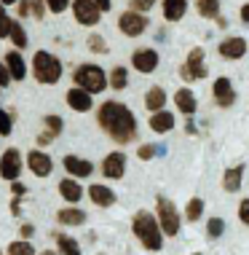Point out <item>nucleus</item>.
<instances>
[{
  "instance_id": "obj_18",
  "label": "nucleus",
  "mask_w": 249,
  "mask_h": 255,
  "mask_svg": "<svg viewBox=\"0 0 249 255\" xmlns=\"http://www.w3.org/2000/svg\"><path fill=\"white\" fill-rule=\"evenodd\" d=\"M150 129H153V132H158V134L171 132V129H174V116L166 113V108H164V110H156V113L150 116Z\"/></svg>"
},
{
  "instance_id": "obj_3",
  "label": "nucleus",
  "mask_w": 249,
  "mask_h": 255,
  "mask_svg": "<svg viewBox=\"0 0 249 255\" xmlns=\"http://www.w3.org/2000/svg\"><path fill=\"white\" fill-rule=\"evenodd\" d=\"M32 75H35L38 84H46V86L57 84L62 78V62L48 51H35V57H32Z\"/></svg>"
},
{
  "instance_id": "obj_23",
  "label": "nucleus",
  "mask_w": 249,
  "mask_h": 255,
  "mask_svg": "<svg viewBox=\"0 0 249 255\" xmlns=\"http://www.w3.org/2000/svg\"><path fill=\"white\" fill-rule=\"evenodd\" d=\"M164 105H166V92L161 86H150L148 94H145V108L150 113H156V110H164Z\"/></svg>"
},
{
  "instance_id": "obj_8",
  "label": "nucleus",
  "mask_w": 249,
  "mask_h": 255,
  "mask_svg": "<svg viewBox=\"0 0 249 255\" xmlns=\"http://www.w3.org/2000/svg\"><path fill=\"white\" fill-rule=\"evenodd\" d=\"M118 27H121L123 35L137 38V35H142V32L148 30L150 22H148V16L140 13V11H123L121 16H118Z\"/></svg>"
},
{
  "instance_id": "obj_29",
  "label": "nucleus",
  "mask_w": 249,
  "mask_h": 255,
  "mask_svg": "<svg viewBox=\"0 0 249 255\" xmlns=\"http://www.w3.org/2000/svg\"><path fill=\"white\" fill-rule=\"evenodd\" d=\"M57 247L65 255H81V247L75 242L73 237H67V234H57Z\"/></svg>"
},
{
  "instance_id": "obj_10",
  "label": "nucleus",
  "mask_w": 249,
  "mask_h": 255,
  "mask_svg": "<svg viewBox=\"0 0 249 255\" xmlns=\"http://www.w3.org/2000/svg\"><path fill=\"white\" fill-rule=\"evenodd\" d=\"M27 167H30V172L35 177H48V175H51V169H54V161H51V156H48V153L32 148L30 153H27Z\"/></svg>"
},
{
  "instance_id": "obj_16",
  "label": "nucleus",
  "mask_w": 249,
  "mask_h": 255,
  "mask_svg": "<svg viewBox=\"0 0 249 255\" xmlns=\"http://www.w3.org/2000/svg\"><path fill=\"white\" fill-rule=\"evenodd\" d=\"M65 169L70 172V177H88L94 172V164L86 161V158H78V156H65Z\"/></svg>"
},
{
  "instance_id": "obj_7",
  "label": "nucleus",
  "mask_w": 249,
  "mask_h": 255,
  "mask_svg": "<svg viewBox=\"0 0 249 255\" xmlns=\"http://www.w3.org/2000/svg\"><path fill=\"white\" fill-rule=\"evenodd\" d=\"M73 16H75V22L83 24V27H94L96 22H99V16L105 11L99 8V5L94 3V0H73Z\"/></svg>"
},
{
  "instance_id": "obj_11",
  "label": "nucleus",
  "mask_w": 249,
  "mask_h": 255,
  "mask_svg": "<svg viewBox=\"0 0 249 255\" xmlns=\"http://www.w3.org/2000/svg\"><path fill=\"white\" fill-rule=\"evenodd\" d=\"M131 65H134V70H140L142 75L153 73L158 67V51L156 49H137L131 54Z\"/></svg>"
},
{
  "instance_id": "obj_36",
  "label": "nucleus",
  "mask_w": 249,
  "mask_h": 255,
  "mask_svg": "<svg viewBox=\"0 0 249 255\" xmlns=\"http://www.w3.org/2000/svg\"><path fill=\"white\" fill-rule=\"evenodd\" d=\"M156 153H164V148H161V145H140V150H137V156H140L142 161L156 158Z\"/></svg>"
},
{
  "instance_id": "obj_2",
  "label": "nucleus",
  "mask_w": 249,
  "mask_h": 255,
  "mask_svg": "<svg viewBox=\"0 0 249 255\" xmlns=\"http://www.w3.org/2000/svg\"><path fill=\"white\" fill-rule=\"evenodd\" d=\"M131 231H134V237L140 239V245L145 250L150 253H158L164 247V231H161V223H158L156 215H150V212L140 210L131 220Z\"/></svg>"
},
{
  "instance_id": "obj_48",
  "label": "nucleus",
  "mask_w": 249,
  "mask_h": 255,
  "mask_svg": "<svg viewBox=\"0 0 249 255\" xmlns=\"http://www.w3.org/2000/svg\"><path fill=\"white\" fill-rule=\"evenodd\" d=\"M94 3H96V5H99V8H102V11H110V0H94Z\"/></svg>"
},
{
  "instance_id": "obj_53",
  "label": "nucleus",
  "mask_w": 249,
  "mask_h": 255,
  "mask_svg": "<svg viewBox=\"0 0 249 255\" xmlns=\"http://www.w3.org/2000/svg\"><path fill=\"white\" fill-rule=\"evenodd\" d=\"M102 255H105V253H102Z\"/></svg>"
},
{
  "instance_id": "obj_52",
  "label": "nucleus",
  "mask_w": 249,
  "mask_h": 255,
  "mask_svg": "<svg viewBox=\"0 0 249 255\" xmlns=\"http://www.w3.org/2000/svg\"><path fill=\"white\" fill-rule=\"evenodd\" d=\"M0 255H3V253H0Z\"/></svg>"
},
{
  "instance_id": "obj_5",
  "label": "nucleus",
  "mask_w": 249,
  "mask_h": 255,
  "mask_svg": "<svg viewBox=\"0 0 249 255\" xmlns=\"http://www.w3.org/2000/svg\"><path fill=\"white\" fill-rule=\"evenodd\" d=\"M156 218H158L161 231L166 234V237H174V234L179 231V223H182L177 207L171 204V199H166V196H156Z\"/></svg>"
},
{
  "instance_id": "obj_24",
  "label": "nucleus",
  "mask_w": 249,
  "mask_h": 255,
  "mask_svg": "<svg viewBox=\"0 0 249 255\" xmlns=\"http://www.w3.org/2000/svg\"><path fill=\"white\" fill-rule=\"evenodd\" d=\"M241 175H244V167H231V169H225V175H223V188L228 191V194H236V191L241 188Z\"/></svg>"
},
{
  "instance_id": "obj_17",
  "label": "nucleus",
  "mask_w": 249,
  "mask_h": 255,
  "mask_svg": "<svg viewBox=\"0 0 249 255\" xmlns=\"http://www.w3.org/2000/svg\"><path fill=\"white\" fill-rule=\"evenodd\" d=\"M88 199H91L96 207H113L115 204V191H110L107 185L94 183V185H88Z\"/></svg>"
},
{
  "instance_id": "obj_1",
  "label": "nucleus",
  "mask_w": 249,
  "mask_h": 255,
  "mask_svg": "<svg viewBox=\"0 0 249 255\" xmlns=\"http://www.w3.org/2000/svg\"><path fill=\"white\" fill-rule=\"evenodd\" d=\"M96 121H99V127L110 134V140H113V142L126 145V142H131L137 137V119H134V113H131L126 105L115 102V100H107L105 105L99 108Z\"/></svg>"
},
{
  "instance_id": "obj_13",
  "label": "nucleus",
  "mask_w": 249,
  "mask_h": 255,
  "mask_svg": "<svg viewBox=\"0 0 249 255\" xmlns=\"http://www.w3.org/2000/svg\"><path fill=\"white\" fill-rule=\"evenodd\" d=\"M212 94H214V102L220 108H231L236 102V92H233V84L228 78H217L212 86Z\"/></svg>"
},
{
  "instance_id": "obj_6",
  "label": "nucleus",
  "mask_w": 249,
  "mask_h": 255,
  "mask_svg": "<svg viewBox=\"0 0 249 255\" xmlns=\"http://www.w3.org/2000/svg\"><path fill=\"white\" fill-rule=\"evenodd\" d=\"M179 78H182L185 84H190V81H201V78H206L204 49H190L188 59H185V65L179 67Z\"/></svg>"
},
{
  "instance_id": "obj_50",
  "label": "nucleus",
  "mask_w": 249,
  "mask_h": 255,
  "mask_svg": "<svg viewBox=\"0 0 249 255\" xmlns=\"http://www.w3.org/2000/svg\"><path fill=\"white\" fill-rule=\"evenodd\" d=\"M40 255H57V253H54V250H43V253H40Z\"/></svg>"
},
{
  "instance_id": "obj_38",
  "label": "nucleus",
  "mask_w": 249,
  "mask_h": 255,
  "mask_svg": "<svg viewBox=\"0 0 249 255\" xmlns=\"http://www.w3.org/2000/svg\"><path fill=\"white\" fill-rule=\"evenodd\" d=\"M153 5L156 0H131V11H140V13H148Z\"/></svg>"
},
{
  "instance_id": "obj_42",
  "label": "nucleus",
  "mask_w": 249,
  "mask_h": 255,
  "mask_svg": "<svg viewBox=\"0 0 249 255\" xmlns=\"http://www.w3.org/2000/svg\"><path fill=\"white\" fill-rule=\"evenodd\" d=\"M8 84H11V73H8V67H5V62H0V89L8 86Z\"/></svg>"
},
{
  "instance_id": "obj_32",
  "label": "nucleus",
  "mask_w": 249,
  "mask_h": 255,
  "mask_svg": "<svg viewBox=\"0 0 249 255\" xmlns=\"http://www.w3.org/2000/svg\"><path fill=\"white\" fill-rule=\"evenodd\" d=\"M86 43H88V51H94V54H107L110 51L107 49V40L102 35H96V32H94V35H88Z\"/></svg>"
},
{
  "instance_id": "obj_4",
  "label": "nucleus",
  "mask_w": 249,
  "mask_h": 255,
  "mask_svg": "<svg viewBox=\"0 0 249 255\" xmlns=\"http://www.w3.org/2000/svg\"><path fill=\"white\" fill-rule=\"evenodd\" d=\"M73 81L78 84L81 89H86V92H102L107 84H110V78L105 75V70H102L99 65H91V62H86V65H78L75 67V73H73Z\"/></svg>"
},
{
  "instance_id": "obj_45",
  "label": "nucleus",
  "mask_w": 249,
  "mask_h": 255,
  "mask_svg": "<svg viewBox=\"0 0 249 255\" xmlns=\"http://www.w3.org/2000/svg\"><path fill=\"white\" fill-rule=\"evenodd\" d=\"M241 22H244V24H249V0H247L244 5H241Z\"/></svg>"
},
{
  "instance_id": "obj_44",
  "label": "nucleus",
  "mask_w": 249,
  "mask_h": 255,
  "mask_svg": "<svg viewBox=\"0 0 249 255\" xmlns=\"http://www.w3.org/2000/svg\"><path fill=\"white\" fill-rule=\"evenodd\" d=\"M27 13H32L30 11V0H19V16H27Z\"/></svg>"
},
{
  "instance_id": "obj_20",
  "label": "nucleus",
  "mask_w": 249,
  "mask_h": 255,
  "mask_svg": "<svg viewBox=\"0 0 249 255\" xmlns=\"http://www.w3.org/2000/svg\"><path fill=\"white\" fill-rule=\"evenodd\" d=\"M59 194H62V199H65V202L78 204V199L83 196V188H81L78 180H73V177H65V180L59 183Z\"/></svg>"
},
{
  "instance_id": "obj_34",
  "label": "nucleus",
  "mask_w": 249,
  "mask_h": 255,
  "mask_svg": "<svg viewBox=\"0 0 249 255\" xmlns=\"http://www.w3.org/2000/svg\"><path fill=\"white\" fill-rule=\"evenodd\" d=\"M11 124H13V110H3V108H0V137L11 134Z\"/></svg>"
},
{
  "instance_id": "obj_22",
  "label": "nucleus",
  "mask_w": 249,
  "mask_h": 255,
  "mask_svg": "<svg viewBox=\"0 0 249 255\" xmlns=\"http://www.w3.org/2000/svg\"><path fill=\"white\" fill-rule=\"evenodd\" d=\"M174 102H177V110H179V113H185L188 119L196 113V97H193L190 89H179V92L174 94Z\"/></svg>"
},
{
  "instance_id": "obj_51",
  "label": "nucleus",
  "mask_w": 249,
  "mask_h": 255,
  "mask_svg": "<svg viewBox=\"0 0 249 255\" xmlns=\"http://www.w3.org/2000/svg\"><path fill=\"white\" fill-rule=\"evenodd\" d=\"M193 255H201V253H193Z\"/></svg>"
},
{
  "instance_id": "obj_49",
  "label": "nucleus",
  "mask_w": 249,
  "mask_h": 255,
  "mask_svg": "<svg viewBox=\"0 0 249 255\" xmlns=\"http://www.w3.org/2000/svg\"><path fill=\"white\" fill-rule=\"evenodd\" d=\"M3 5H13V3H19V0H0Z\"/></svg>"
},
{
  "instance_id": "obj_21",
  "label": "nucleus",
  "mask_w": 249,
  "mask_h": 255,
  "mask_svg": "<svg viewBox=\"0 0 249 255\" xmlns=\"http://www.w3.org/2000/svg\"><path fill=\"white\" fill-rule=\"evenodd\" d=\"M188 11V0H164V19L166 22H179Z\"/></svg>"
},
{
  "instance_id": "obj_46",
  "label": "nucleus",
  "mask_w": 249,
  "mask_h": 255,
  "mask_svg": "<svg viewBox=\"0 0 249 255\" xmlns=\"http://www.w3.org/2000/svg\"><path fill=\"white\" fill-rule=\"evenodd\" d=\"M32 234H35V229H32L30 223H24V226H22V239H30Z\"/></svg>"
},
{
  "instance_id": "obj_30",
  "label": "nucleus",
  "mask_w": 249,
  "mask_h": 255,
  "mask_svg": "<svg viewBox=\"0 0 249 255\" xmlns=\"http://www.w3.org/2000/svg\"><path fill=\"white\" fill-rule=\"evenodd\" d=\"M8 38L13 40V46H16V49H24V46H27V32H24V27L19 24V22L11 24V35Z\"/></svg>"
},
{
  "instance_id": "obj_26",
  "label": "nucleus",
  "mask_w": 249,
  "mask_h": 255,
  "mask_svg": "<svg viewBox=\"0 0 249 255\" xmlns=\"http://www.w3.org/2000/svg\"><path fill=\"white\" fill-rule=\"evenodd\" d=\"M196 11L204 19H217L220 16V0H196Z\"/></svg>"
},
{
  "instance_id": "obj_37",
  "label": "nucleus",
  "mask_w": 249,
  "mask_h": 255,
  "mask_svg": "<svg viewBox=\"0 0 249 255\" xmlns=\"http://www.w3.org/2000/svg\"><path fill=\"white\" fill-rule=\"evenodd\" d=\"M73 5V0H46V8L51 11V13H62V11H67Z\"/></svg>"
},
{
  "instance_id": "obj_27",
  "label": "nucleus",
  "mask_w": 249,
  "mask_h": 255,
  "mask_svg": "<svg viewBox=\"0 0 249 255\" xmlns=\"http://www.w3.org/2000/svg\"><path fill=\"white\" fill-rule=\"evenodd\" d=\"M126 84H129L126 67H123V65H115L113 70H110V86H113L115 92H121V89H126Z\"/></svg>"
},
{
  "instance_id": "obj_15",
  "label": "nucleus",
  "mask_w": 249,
  "mask_h": 255,
  "mask_svg": "<svg viewBox=\"0 0 249 255\" xmlns=\"http://www.w3.org/2000/svg\"><path fill=\"white\" fill-rule=\"evenodd\" d=\"M247 40L244 38H225L223 43H220V57L223 59H241L247 54Z\"/></svg>"
},
{
  "instance_id": "obj_41",
  "label": "nucleus",
  "mask_w": 249,
  "mask_h": 255,
  "mask_svg": "<svg viewBox=\"0 0 249 255\" xmlns=\"http://www.w3.org/2000/svg\"><path fill=\"white\" fill-rule=\"evenodd\" d=\"M239 218L244 226H249V199H244V202L239 204Z\"/></svg>"
},
{
  "instance_id": "obj_19",
  "label": "nucleus",
  "mask_w": 249,
  "mask_h": 255,
  "mask_svg": "<svg viewBox=\"0 0 249 255\" xmlns=\"http://www.w3.org/2000/svg\"><path fill=\"white\" fill-rule=\"evenodd\" d=\"M5 67H8V73H11L13 81H24L27 65H24V59H22V54H19V51H8V54H5Z\"/></svg>"
},
{
  "instance_id": "obj_31",
  "label": "nucleus",
  "mask_w": 249,
  "mask_h": 255,
  "mask_svg": "<svg viewBox=\"0 0 249 255\" xmlns=\"http://www.w3.org/2000/svg\"><path fill=\"white\" fill-rule=\"evenodd\" d=\"M8 255H35V250L27 239H16V242L8 245Z\"/></svg>"
},
{
  "instance_id": "obj_9",
  "label": "nucleus",
  "mask_w": 249,
  "mask_h": 255,
  "mask_svg": "<svg viewBox=\"0 0 249 255\" xmlns=\"http://www.w3.org/2000/svg\"><path fill=\"white\" fill-rule=\"evenodd\" d=\"M19 175H22V153H19L16 148H8L0 156V177L13 183Z\"/></svg>"
},
{
  "instance_id": "obj_14",
  "label": "nucleus",
  "mask_w": 249,
  "mask_h": 255,
  "mask_svg": "<svg viewBox=\"0 0 249 255\" xmlns=\"http://www.w3.org/2000/svg\"><path fill=\"white\" fill-rule=\"evenodd\" d=\"M94 94L91 92H86V89H81V86H75L67 92V105H70L75 113H86V110H91L94 108Z\"/></svg>"
},
{
  "instance_id": "obj_35",
  "label": "nucleus",
  "mask_w": 249,
  "mask_h": 255,
  "mask_svg": "<svg viewBox=\"0 0 249 255\" xmlns=\"http://www.w3.org/2000/svg\"><path fill=\"white\" fill-rule=\"evenodd\" d=\"M11 16H8V13H5V5L3 3H0V38H8L11 35Z\"/></svg>"
},
{
  "instance_id": "obj_40",
  "label": "nucleus",
  "mask_w": 249,
  "mask_h": 255,
  "mask_svg": "<svg viewBox=\"0 0 249 255\" xmlns=\"http://www.w3.org/2000/svg\"><path fill=\"white\" fill-rule=\"evenodd\" d=\"M43 121H46V127L51 129L54 134H59V132H62V119H59V116H46Z\"/></svg>"
},
{
  "instance_id": "obj_47",
  "label": "nucleus",
  "mask_w": 249,
  "mask_h": 255,
  "mask_svg": "<svg viewBox=\"0 0 249 255\" xmlns=\"http://www.w3.org/2000/svg\"><path fill=\"white\" fill-rule=\"evenodd\" d=\"M13 194H16V196H22V194H24V185H22V183H16V180H13Z\"/></svg>"
},
{
  "instance_id": "obj_33",
  "label": "nucleus",
  "mask_w": 249,
  "mask_h": 255,
  "mask_svg": "<svg viewBox=\"0 0 249 255\" xmlns=\"http://www.w3.org/2000/svg\"><path fill=\"white\" fill-rule=\"evenodd\" d=\"M225 231V220L223 218H209V223H206V234H209L212 239H220Z\"/></svg>"
},
{
  "instance_id": "obj_43",
  "label": "nucleus",
  "mask_w": 249,
  "mask_h": 255,
  "mask_svg": "<svg viewBox=\"0 0 249 255\" xmlns=\"http://www.w3.org/2000/svg\"><path fill=\"white\" fill-rule=\"evenodd\" d=\"M54 137H57V134H54V132H51V129H48V132H43V134H40V137H38V142H40V145H48V142H51V140H54Z\"/></svg>"
},
{
  "instance_id": "obj_39",
  "label": "nucleus",
  "mask_w": 249,
  "mask_h": 255,
  "mask_svg": "<svg viewBox=\"0 0 249 255\" xmlns=\"http://www.w3.org/2000/svg\"><path fill=\"white\" fill-rule=\"evenodd\" d=\"M30 11H32V16H35V19H43V13H46V0H30Z\"/></svg>"
},
{
  "instance_id": "obj_12",
  "label": "nucleus",
  "mask_w": 249,
  "mask_h": 255,
  "mask_svg": "<svg viewBox=\"0 0 249 255\" xmlns=\"http://www.w3.org/2000/svg\"><path fill=\"white\" fill-rule=\"evenodd\" d=\"M123 172H126V156L118 153V150L107 153V156H105V161H102V175L110 177V180H121Z\"/></svg>"
},
{
  "instance_id": "obj_28",
  "label": "nucleus",
  "mask_w": 249,
  "mask_h": 255,
  "mask_svg": "<svg viewBox=\"0 0 249 255\" xmlns=\"http://www.w3.org/2000/svg\"><path fill=\"white\" fill-rule=\"evenodd\" d=\"M201 215H204V202L198 196H193L188 202V207H185V220H188V223H196V220H201Z\"/></svg>"
},
{
  "instance_id": "obj_25",
  "label": "nucleus",
  "mask_w": 249,
  "mask_h": 255,
  "mask_svg": "<svg viewBox=\"0 0 249 255\" xmlns=\"http://www.w3.org/2000/svg\"><path fill=\"white\" fill-rule=\"evenodd\" d=\"M57 220L65 226H81L83 220H86V215H83L81 210H75V207H65V210L57 212Z\"/></svg>"
}]
</instances>
